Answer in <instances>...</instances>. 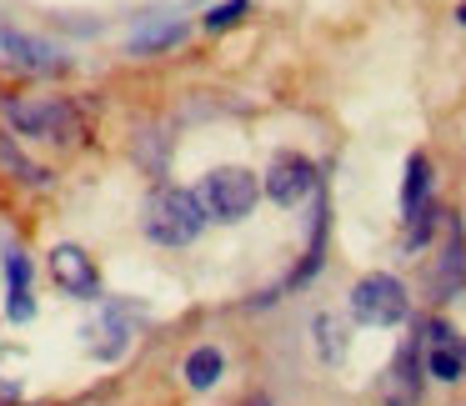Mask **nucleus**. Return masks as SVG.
I'll list each match as a JSON object with an SVG mask.
<instances>
[{
	"mask_svg": "<svg viewBox=\"0 0 466 406\" xmlns=\"http://www.w3.org/2000/svg\"><path fill=\"white\" fill-rule=\"evenodd\" d=\"M141 231L151 236L156 246H191L196 236L206 231V206H201V196L186 191V186H156V191L146 196Z\"/></svg>",
	"mask_w": 466,
	"mask_h": 406,
	"instance_id": "1",
	"label": "nucleus"
},
{
	"mask_svg": "<svg viewBox=\"0 0 466 406\" xmlns=\"http://www.w3.org/2000/svg\"><path fill=\"white\" fill-rule=\"evenodd\" d=\"M346 311L361 326L391 331V326L411 321V291H406V281L391 271H366L361 281L351 286V296H346Z\"/></svg>",
	"mask_w": 466,
	"mask_h": 406,
	"instance_id": "2",
	"label": "nucleus"
},
{
	"mask_svg": "<svg viewBox=\"0 0 466 406\" xmlns=\"http://www.w3.org/2000/svg\"><path fill=\"white\" fill-rule=\"evenodd\" d=\"M201 206H206V221H221V226H241L246 216L256 211L261 201V181H256L246 166H221L201 181Z\"/></svg>",
	"mask_w": 466,
	"mask_h": 406,
	"instance_id": "3",
	"label": "nucleus"
},
{
	"mask_svg": "<svg viewBox=\"0 0 466 406\" xmlns=\"http://www.w3.org/2000/svg\"><path fill=\"white\" fill-rule=\"evenodd\" d=\"M5 121L21 136H35V141H71L81 131V116L66 101H5Z\"/></svg>",
	"mask_w": 466,
	"mask_h": 406,
	"instance_id": "4",
	"label": "nucleus"
},
{
	"mask_svg": "<svg viewBox=\"0 0 466 406\" xmlns=\"http://www.w3.org/2000/svg\"><path fill=\"white\" fill-rule=\"evenodd\" d=\"M416 341H421V366H426V376H431V381L456 386L466 376V341L441 321V316H436V321H421Z\"/></svg>",
	"mask_w": 466,
	"mask_h": 406,
	"instance_id": "5",
	"label": "nucleus"
},
{
	"mask_svg": "<svg viewBox=\"0 0 466 406\" xmlns=\"http://www.w3.org/2000/svg\"><path fill=\"white\" fill-rule=\"evenodd\" d=\"M51 281L61 286L71 301H96V296H101V271H96V261L71 241H61L51 251Z\"/></svg>",
	"mask_w": 466,
	"mask_h": 406,
	"instance_id": "6",
	"label": "nucleus"
},
{
	"mask_svg": "<svg viewBox=\"0 0 466 406\" xmlns=\"http://www.w3.org/2000/svg\"><path fill=\"white\" fill-rule=\"evenodd\" d=\"M136 316L141 311H136L131 301H106V311L86 326V336H91V356H101V361L126 356V346H131V336H136Z\"/></svg>",
	"mask_w": 466,
	"mask_h": 406,
	"instance_id": "7",
	"label": "nucleus"
},
{
	"mask_svg": "<svg viewBox=\"0 0 466 406\" xmlns=\"http://www.w3.org/2000/svg\"><path fill=\"white\" fill-rule=\"evenodd\" d=\"M316 186H321V176L306 156H276L271 171H266V196L276 206H301L306 196H316Z\"/></svg>",
	"mask_w": 466,
	"mask_h": 406,
	"instance_id": "8",
	"label": "nucleus"
},
{
	"mask_svg": "<svg viewBox=\"0 0 466 406\" xmlns=\"http://www.w3.org/2000/svg\"><path fill=\"white\" fill-rule=\"evenodd\" d=\"M461 286H466V231L456 216H446V241H441V256L431 266V296L436 301H451Z\"/></svg>",
	"mask_w": 466,
	"mask_h": 406,
	"instance_id": "9",
	"label": "nucleus"
},
{
	"mask_svg": "<svg viewBox=\"0 0 466 406\" xmlns=\"http://www.w3.org/2000/svg\"><path fill=\"white\" fill-rule=\"evenodd\" d=\"M421 386H426V366H421V341H406L396 351V366L386 371V406H416L421 401Z\"/></svg>",
	"mask_w": 466,
	"mask_h": 406,
	"instance_id": "10",
	"label": "nucleus"
},
{
	"mask_svg": "<svg viewBox=\"0 0 466 406\" xmlns=\"http://www.w3.org/2000/svg\"><path fill=\"white\" fill-rule=\"evenodd\" d=\"M5 316L15 326H25L35 316V296H31V256L21 246H5Z\"/></svg>",
	"mask_w": 466,
	"mask_h": 406,
	"instance_id": "11",
	"label": "nucleus"
},
{
	"mask_svg": "<svg viewBox=\"0 0 466 406\" xmlns=\"http://www.w3.org/2000/svg\"><path fill=\"white\" fill-rule=\"evenodd\" d=\"M0 51L11 56L21 71H35V76H56L66 71V56L56 51V46L35 41V36H21V31H0Z\"/></svg>",
	"mask_w": 466,
	"mask_h": 406,
	"instance_id": "12",
	"label": "nucleus"
},
{
	"mask_svg": "<svg viewBox=\"0 0 466 406\" xmlns=\"http://www.w3.org/2000/svg\"><path fill=\"white\" fill-rule=\"evenodd\" d=\"M181 376H186V386H191V391H211V386L226 376V356H221V346H196V351L186 356Z\"/></svg>",
	"mask_w": 466,
	"mask_h": 406,
	"instance_id": "13",
	"label": "nucleus"
},
{
	"mask_svg": "<svg viewBox=\"0 0 466 406\" xmlns=\"http://www.w3.org/2000/svg\"><path fill=\"white\" fill-rule=\"evenodd\" d=\"M431 206V161L411 156L406 161V181H401V216H416Z\"/></svg>",
	"mask_w": 466,
	"mask_h": 406,
	"instance_id": "14",
	"label": "nucleus"
},
{
	"mask_svg": "<svg viewBox=\"0 0 466 406\" xmlns=\"http://www.w3.org/2000/svg\"><path fill=\"white\" fill-rule=\"evenodd\" d=\"M0 171L11 176V181H21V186H46V181H51V176H46L41 166L31 161V156L15 146L11 131H0Z\"/></svg>",
	"mask_w": 466,
	"mask_h": 406,
	"instance_id": "15",
	"label": "nucleus"
},
{
	"mask_svg": "<svg viewBox=\"0 0 466 406\" xmlns=\"http://www.w3.org/2000/svg\"><path fill=\"white\" fill-rule=\"evenodd\" d=\"M186 36V21H161V25H146V31L131 36V51L136 56H151V51H166Z\"/></svg>",
	"mask_w": 466,
	"mask_h": 406,
	"instance_id": "16",
	"label": "nucleus"
},
{
	"mask_svg": "<svg viewBox=\"0 0 466 406\" xmlns=\"http://www.w3.org/2000/svg\"><path fill=\"white\" fill-rule=\"evenodd\" d=\"M316 351H321V361H331V366L346 356L341 316H331V311H321V316H316Z\"/></svg>",
	"mask_w": 466,
	"mask_h": 406,
	"instance_id": "17",
	"label": "nucleus"
},
{
	"mask_svg": "<svg viewBox=\"0 0 466 406\" xmlns=\"http://www.w3.org/2000/svg\"><path fill=\"white\" fill-rule=\"evenodd\" d=\"M436 206H426V211H416V216H406V251H426L431 246V236H436Z\"/></svg>",
	"mask_w": 466,
	"mask_h": 406,
	"instance_id": "18",
	"label": "nucleus"
},
{
	"mask_svg": "<svg viewBox=\"0 0 466 406\" xmlns=\"http://www.w3.org/2000/svg\"><path fill=\"white\" fill-rule=\"evenodd\" d=\"M246 11H251V0H221V5L206 11V31H226V25H236Z\"/></svg>",
	"mask_w": 466,
	"mask_h": 406,
	"instance_id": "19",
	"label": "nucleus"
},
{
	"mask_svg": "<svg viewBox=\"0 0 466 406\" xmlns=\"http://www.w3.org/2000/svg\"><path fill=\"white\" fill-rule=\"evenodd\" d=\"M241 406H276V401H271V396H246Z\"/></svg>",
	"mask_w": 466,
	"mask_h": 406,
	"instance_id": "20",
	"label": "nucleus"
},
{
	"mask_svg": "<svg viewBox=\"0 0 466 406\" xmlns=\"http://www.w3.org/2000/svg\"><path fill=\"white\" fill-rule=\"evenodd\" d=\"M456 21H461V25H466V0H461V5H456Z\"/></svg>",
	"mask_w": 466,
	"mask_h": 406,
	"instance_id": "21",
	"label": "nucleus"
}]
</instances>
